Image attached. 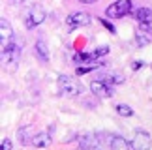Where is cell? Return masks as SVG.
<instances>
[{
    "mask_svg": "<svg viewBox=\"0 0 152 150\" xmlns=\"http://www.w3.org/2000/svg\"><path fill=\"white\" fill-rule=\"evenodd\" d=\"M58 88H60L62 94L75 98V96H81V92H83V84H81L75 77L60 75V77H58Z\"/></svg>",
    "mask_w": 152,
    "mask_h": 150,
    "instance_id": "1",
    "label": "cell"
},
{
    "mask_svg": "<svg viewBox=\"0 0 152 150\" xmlns=\"http://www.w3.org/2000/svg\"><path fill=\"white\" fill-rule=\"evenodd\" d=\"M133 2L132 0H115L111 6L105 8V15L111 17V19H120V17H126L132 11Z\"/></svg>",
    "mask_w": 152,
    "mask_h": 150,
    "instance_id": "2",
    "label": "cell"
},
{
    "mask_svg": "<svg viewBox=\"0 0 152 150\" xmlns=\"http://www.w3.org/2000/svg\"><path fill=\"white\" fill-rule=\"evenodd\" d=\"M45 17H47V15H45V9L39 4H34L32 8L26 11L25 25H26V28H36V26H39L45 21Z\"/></svg>",
    "mask_w": 152,
    "mask_h": 150,
    "instance_id": "3",
    "label": "cell"
},
{
    "mask_svg": "<svg viewBox=\"0 0 152 150\" xmlns=\"http://www.w3.org/2000/svg\"><path fill=\"white\" fill-rule=\"evenodd\" d=\"M90 23H92V17H90V13H86V11H75V13L66 17V26L69 30L86 26V25H90Z\"/></svg>",
    "mask_w": 152,
    "mask_h": 150,
    "instance_id": "4",
    "label": "cell"
},
{
    "mask_svg": "<svg viewBox=\"0 0 152 150\" xmlns=\"http://www.w3.org/2000/svg\"><path fill=\"white\" fill-rule=\"evenodd\" d=\"M130 145H132V150H150L152 139H150V135L145 130H137L135 135L132 137Z\"/></svg>",
    "mask_w": 152,
    "mask_h": 150,
    "instance_id": "5",
    "label": "cell"
},
{
    "mask_svg": "<svg viewBox=\"0 0 152 150\" xmlns=\"http://www.w3.org/2000/svg\"><path fill=\"white\" fill-rule=\"evenodd\" d=\"M21 56V47L17 43H6L2 47V62L4 64H13Z\"/></svg>",
    "mask_w": 152,
    "mask_h": 150,
    "instance_id": "6",
    "label": "cell"
},
{
    "mask_svg": "<svg viewBox=\"0 0 152 150\" xmlns=\"http://www.w3.org/2000/svg\"><path fill=\"white\" fill-rule=\"evenodd\" d=\"M90 90L94 92V96H100V98H111L115 94L113 92V86L109 83H105V81H92L90 83Z\"/></svg>",
    "mask_w": 152,
    "mask_h": 150,
    "instance_id": "7",
    "label": "cell"
},
{
    "mask_svg": "<svg viewBox=\"0 0 152 150\" xmlns=\"http://www.w3.org/2000/svg\"><path fill=\"white\" fill-rule=\"evenodd\" d=\"M34 137H36V133H34L32 126H25V128H21L19 131H17V139H19L21 145H28V143H32Z\"/></svg>",
    "mask_w": 152,
    "mask_h": 150,
    "instance_id": "8",
    "label": "cell"
},
{
    "mask_svg": "<svg viewBox=\"0 0 152 150\" xmlns=\"http://www.w3.org/2000/svg\"><path fill=\"white\" fill-rule=\"evenodd\" d=\"M133 19H135L139 25H147L152 23V9L150 8H139L133 11Z\"/></svg>",
    "mask_w": 152,
    "mask_h": 150,
    "instance_id": "9",
    "label": "cell"
},
{
    "mask_svg": "<svg viewBox=\"0 0 152 150\" xmlns=\"http://www.w3.org/2000/svg\"><path fill=\"white\" fill-rule=\"evenodd\" d=\"M135 42H137L139 47L150 43L152 42V32L147 30V28H143V26H137V30H135Z\"/></svg>",
    "mask_w": 152,
    "mask_h": 150,
    "instance_id": "10",
    "label": "cell"
},
{
    "mask_svg": "<svg viewBox=\"0 0 152 150\" xmlns=\"http://www.w3.org/2000/svg\"><path fill=\"white\" fill-rule=\"evenodd\" d=\"M109 146L111 150H132V145L128 143L124 137H120V135H113L109 139Z\"/></svg>",
    "mask_w": 152,
    "mask_h": 150,
    "instance_id": "11",
    "label": "cell"
},
{
    "mask_svg": "<svg viewBox=\"0 0 152 150\" xmlns=\"http://www.w3.org/2000/svg\"><path fill=\"white\" fill-rule=\"evenodd\" d=\"M34 51H36L38 58L42 60V62H47V60H49V49H47V45H45L43 39H38V42H36V45H34Z\"/></svg>",
    "mask_w": 152,
    "mask_h": 150,
    "instance_id": "12",
    "label": "cell"
},
{
    "mask_svg": "<svg viewBox=\"0 0 152 150\" xmlns=\"http://www.w3.org/2000/svg\"><path fill=\"white\" fill-rule=\"evenodd\" d=\"M32 145H34V146H38V148H45V146H49V145H51V135L47 133V131L36 133V137H34V141H32Z\"/></svg>",
    "mask_w": 152,
    "mask_h": 150,
    "instance_id": "13",
    "label": "cell"
},
{
    "mask_svg": "<svg viewBox=\"0 0 152 150\" xmlns=\"http://www.w3.org/2000/svg\"><path fill=\"white\" fill-rule=\"evenodd\" d=\"M13 36V32H11V25L6 19H0V38H2V47L6 45V39H10Z\"/></svg>",
    "mask_w": 152,
    "mask_h": 150,
    "instance_id": "14",
    "label": "cell"
},
{
    "mask_svg": "<svg viewBox=\"0 0 152 150\" xmlns=\"http://www.w3.org/2000/svg\"><path fill=\"white\" fill-rule=\"evenodd\" d=\"M115 111L120 114V117H132L133 114V109L130 105H126V103H118V105H115Z\"/></svg>",
    "mask_w": 152,
    "mask_h": 150,
    "instance_id": "15",
    "label": "cell"
},
{
    "mask_svg": "<svg viewBox=\"0 0 152 150\" xmlns=\"http://www.w3.org/2000/svg\"><path fill=\"white\" fill-rule=\"evenodd\" d=\"M81 143V146H85V148H92V146H96V137H92V135H83L79 139Z\"/></svg>",
    "mask_w": 152,
    "mask_h": 150,
    "instance_id": "16",
    "label": "cell"
},
{
    "mask_svg": "<svg viewBox=\"0 0 152 150\" xmlns=\"http://www.w3.org/2000/svg\"><path fill=\"white\" fill-rule=\"evenodd\" d=\"M98 66H102V64H88V66H77V70H75V75H85V73H88L92 70H96Z\"/></svg>",
    "mask_w": 152,
    "mask_h": 150,
    "instance_id": "17",
    "label": "cell"
},
{
    "mask_svg": "<svg viewBox=\"0 0 152 150\" xmlns=\"http://www.w3.org/2000/svg\"><path fill=\"white\" fill-rule=\"evenodd\" d=\"M107 53H109V47H107V45H100V47H96L94 51H92L94 58H100V56H105Z\"/></svg>",
    "mask_w": 152,
    "mask_h": 150,
    "instance_id": "18",
    "label": "cell"
},
{
    "mask_svg": "<svg viewBox=\"0 0 152 150\" xmlns=\"http://www.w3.org/2000/svg\"><path fill=\"white\" fill-rule=\"evenodd\" d=\"M105 83H109L111 86L113 84H120V83H124V77L122 75H111V77H107V79H103Z\"/></svg>",
    "mask_w": 152,
    "mask_h": 150,
    "instance_id": "19",
    "label": "cell"
},
{
    "mask_svg": "<svg viewBox=\"0 0 152 150\" xmlns=\"http://www.w3.org/2000/svg\"><path fill=\"white\" fill-rule=\"evenodd\" d=\"M100 23H102V25H103L105 28H107V30H109L111 34H115V32H116V28H115V25H113V23H109L107 19H100Z\"/></svg>",
    "mask_w": 152,
    "mask_h": 150,
    "instance_id": "20",
    "label": "cell"
},
{
    "mask_svg": "<svg viewBox=\"0 0 152 150\" xmlns=\"http://www.w3.org/2000/svg\"><path fill=\"white\" fill-rule=\"evenodd\" d=\"M0 150H11V141L10 139H2V143H0Z\"/></svg>",
    "mask_w": 152,
    "mask_h": 150,
    "instance_id": "21",
    "label": "cell"
},
{
    "mask_svg": "<svg viewBox=\"0 0 152 150\" xmlns=\"http://www.w3.org/2000/svg\"><path fill=\"white\" fill-rule=\"evenodd\" d=\"M132 68H133V70H139V68H143V62H141V60H133Z\"/></svg>",
    "mask_w": 152,
    "mask_h": 150,
    "instance_id": "22",
    "label": "cell"
},
{
    "mask_svg": "<svg viewBox=\"0 0 152 150\" xmlns=\"http://www.w3.org/2000/svg\"><path fill=\"white\" fill-rule=\"evenodd\" d=\"M79 2H83V4H92V2H98V0H79Z\"/></svg>",
    "mask_w": 152,
    "mask_h": 150,
    "instance_id": "23",
    "label": "cell"
},
{
    "mask_svg": "<svg viewBox=\"0 0 152 150\" xmlns=\"http://www.w3.org/2000/svg\"><path fill=\"white\" fill-rule=\"evenodd\" d=\"M85 150H102V148H98V146H92V148H85Z\"/></svg>",
    "mask_w": 152,
    "mask_h": 150,
    "instance_id": "24",
    "label": "cell"
},
{
    "mask_svg": "<svg viewBox=\"0 0 152 150\" xmlns=\"http://www.w3.org/2000/svg\"><path fill=\"white\" fill-rule=\"evenodd\" d=\"M21 2H23V0H21Z\"/></svg>",
    "mask_w": 152,
    "mask_h": 150,
    "instance_id": "25",
    "label": "cell"
}]
</instances>
